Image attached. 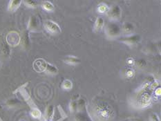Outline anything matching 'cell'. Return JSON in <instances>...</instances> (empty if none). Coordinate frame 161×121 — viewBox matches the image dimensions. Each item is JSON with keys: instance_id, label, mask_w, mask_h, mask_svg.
<instances>
[{"instance_id": "1", "label": "cell", "mask_w": 161, "mask_h": 121, "mask_svg": "<svg viewBox=\"0 0 161 121\" xmlns=\"http://www.w3.org/2000/svg\"><path fill=\"white\" fill-rule=\"evenodd\" d=\"M89 116L92 121H114L115 112L109 104L99 100L90 104Z\"/></svg>"}, {"instance_id": "2", "label": "cell", "mask_w": 161, "mask_h": 121, "mask_svg": "<svg viewBox=\"0 0 161 121\" xmlns=\"http://www.w3.org/2000/svg\"><path fill=\"white\" fill-rule=\"evenodd\" d=\"M152 96L148 93H140L136 98L135 105L137 109H145L152 105Z\"/></svg>"}, {"instance_id": "3", "label": "cell", "mask_w": 161, "mask_h": 121, "mask_svg": "<svg viewBox=\"0 0 161 121\" xmlns=\"http://www.w3.org/2000/svg\"><path fill=\"white\" fill-rule=\"evenodd\" d=\"M121 27L115 22L108 23L105 28L106 36L109 39H115L121 33Z\"/></svg>"}, {"instance_id": "4", "label": "cell", "mask_w": 161, "mask_h": 121, "mask_svg": "<svg viewBox=\"0 0 161 121\" xmlns=\"http://www.w3.org/2000/svg\"><path fill=\"white\" fill-rule=\"evenodd\" d=\"M44 29L51 35H58L61 33L62 29L57 23L53 21L47 20L44 23Z\"/></svg>"}, {"instance_id": "5", "label": "cell", "mask_w": 161, "mask_h": 121, "mask_svg": "<svg viewBox=\"0 0 161 121\" xmlns=\"http://www.w3.org/2000/svg\"><path fill=\"white\" fill-rule=\"evenodd\" d=\"M141 40V37L138 34L130 35V36L122 37L119 39V41H120V42L127 44L129 47L136 46V45H137L140 42Z\"/></svg>"}, {"instance_id": "6", "label": "cell", "mask_w": 161, "mask_h": 121, "mask_svg": "<svg viewBox=\"0 0 161 121\" xmlns=\"http://www.w3.org/2000/svg\"><path fill=\"white\" fill-rule=\"evenodd\" d=\"M122 15V10L120 7L118 5H114L108 9L107 12V16L109 19L112 20L113 22L117 21L120 19Z\"/></svg>"}, {"instance_id": "7", "label": "cell", "mask_w": 161, "mask_h": 121, "mask_svg": "<svg viewBox=\"0 0 161 121\" xmlns=\"http://www.w3.org/2000/svg\"><path fill=\"white\" fill-rule=\"evenodd\" d=\"M20 36L16 31L9 32L6 36V42L9 46L16 47L20 43Z\"/></svg>"}, {"instance_id": "8", "label": "cell", "mask_w": 161, "mask_h": 121, "mask_svg": "<svg viewBox=\"0 0 161 121\" xmlns=\"http://www.w3.org/2000/svg\"><path fill=\"white\" fill-rule=\"evenodd\" d=\"M48 62L42 58H38L34 61L33 67L34 70L38 73L45 72Z\"/></svg>"}, {"instance_id": "9", "label": "cell", "mask_w": 161, "mask_h": 121, "mask_svg": "<svg viewBox=\"0 0 161 121\" xmlns=\"http://www.w3.org/2000/svg\"><path fill=\"white\" fill-rule=\"evenodd\" d=\"M40 21L38 19L37 16L32 15L31 16L29 24H28V31H36L39 29Z\"/></svg>"}, {"instance_id": "10", "label": "cell", "mask_w": 161, "mask_h": 121, "mask_svg": "<svg viewBox=\"0 0 161 121\" xmlns=\"http://www.w3.org/2000/svg\"><path fill=\"white\" fill-rule=\"evenodd\" d=\"M63 62H64L66 64L75 66V65H78L80 64L81 60H80V58H77L75 56H73V55H68V56H66L64 58Z\"/></svg>"}, {"instance_id": "11", "label": "cell", "mask_w": 161, "mask_h": 121, "mask_svg": "<svg viewBox=\"0 0 161 121\" xmlns=\"http://www.w3.org/2000/svg\"><path fill=\"white\" fill-rule=\"evenodd\" d=\"M21 40H20V42L22 43V47L27 49L29 48L30 46V40H29V31L25 30L22 33V37H20Z\"/></svg>"}, {"instance_id": "12", "label": "cell", "mask_w": 161, "mask_h": 121, "mask_svg": "<svg viewBox=\"0 0 161 121\" xmlns=\"http://www.w3.org/2000/svg\"><path fill=\"white\" fill-rule=\"evenodd\" d=\"M22 3V1L20 0H11L9 2L8 6V10L10 12L15 11L19 8L21 3Z\"/></svg>"}, {"instance_id": "13", "label": "cell", "mask_w": 161, "mask_h": 121, "mask_svg": "<svg viewBox=\"0 0 161 121\" xmlns=\"http://www.w3.org/2000/svg\"><path fill=\"white\" fill-rule=\"evenodd\" d=\"M104 25V21L102 17H98L96 19L95 23H94L93 30L95 32H98V31L102 30Z\"/></svg>"}, {"instance_id": "14", "label": "cell", "mask_w": 161, "mask_h": 121, "mask_svg": "<svg viewBox=\"0 0 161 121\" xmlns=\"http://www.w3.org/2000/svg\"><path fill=\"white\" fill-rule=\"evenodd\" d=\"M154 81V78H153V75H149V76H147L144 80H143L142 85L141 86V87H140V89H138L139 91H143L145 88L148 87V86L152 84V83Z\"/></svg>"}, {"instance_id": "15", "label": "cell", "mask_w": 161, "mask_h": 121, "mask_svg": "<svg viewBox=\"0 0 161 121\" xmlns=\"http://www.w3.org/2000/svg\"><path fill=\"white\" fill-rule=\"evenodd\" d=\"M74 121H92L91 120L89 115H86L82 112L75 113L74 116Z\"/></svg>"}, {"instance_id": "16", "label": "cell", "mask_w": 161, "mask_h": 121, "mask_svg": "<svg viewBox=\"0 0 161 121\" xmlns=\"http://www.w3.org/2000/svg\"><path fill=\"white\" fill-rule=\"evenodd\" d=\"M55 113V108L53 105H49L46 109V112H45V117H46L47 120H52L53 118V115Z\"/></svg>"}, {"instance_id": "17", "label": "cell", "mask_w": 161, "mask_h": 121, "mask_svg": "<svg viewBox=\"0 0 161 121\" xmlns=\"http://www.w3.org/2000/svg\"><path fill=\"white\" fill-rule=\"evenodd\" d=\"M134 30V26L130 22H125L121 28V31L125 33H131Z\"/></svg>"}, {"instance_id": "18", "label": "cell", "mask_w": 161, "mask_h": 121, "mask_svg": "<svg viewBox=\"0 0 161 121\" xmlns=\"http://www.w3.org/2000/svg\"><path fill=\"white\" fill-rule=\"evenodd\" d=\"M45 73H47V74H48V75H56V74H58V69L56 68L55 66L51 64L50 63H48V62Z\"/></svg>"}, {"instance_id": "19", "label": "cell", "mask_w": 161, "mask_h": 121, "mask_svg": "<svg viewBox=\"0 0 161 121\" xmlns=\"http://www.w3.org/2000/svg\"><path fill=\"white\" fill-rule=\"evenodd\" d=\"M42 8L47 12H53L55 8L53 3L50 2L49 1H45L42 3Z\"/></svg>"}, {"instance_id": "20", "label": "cell", "mask_w": 161, "mask_h": 121, "mask_svg": "<svg viewBox=\"0 0 161 121\" xmlns=\"http://www.w3.org/2000/svg\"><path fill=\"white\" fill-rule=\"evenodd\" d=\"M62 88L65 91H70L73 88V82L70 80H64L62 83Z\"/></svg>"}, {"instance_id": "21", "label": "cell", "mask_w": 161, "mask_h": 121, "mask_svg": "<svg viewBox=\"0 0 161 121\" xmlns=\"http://www.w3.org/2000/svg\"><path fill=\"white\" fill-rule=\"evenodd\" d=\"M108 9H109L108 6L106 4V3H100V4L97 7V11L100 14H104V13H107Z\"/></svg>"}, {"instance_id": "22", "label": "cell", "mask_w": 161, "mask_h": 121, "mask_svg": "<svg viewBox=\"0 0 161 121\" xmlns=\"http://www.w3.org/2000/svg\"><path fill=\"white\" fill-rule=\"evenodd\" d=\"M6 104L7 106H8L10 107H13L18 105L19 104H20V102L19 100H17V98H10L7 100Z\"/></svg>"}, {"instance_id": "23", "label": "cell", "mask_w": 161, "mask_h": 121, "mask_svg": "<svg viewBox=\"0 0 161 121\" xmlns=\"http://www.w3.org/2000/svg\"><path fill=\"white\" fill-rule=\"evenodd\" d=\"M31 116H32L34 118H40L42 116V113L38 109H33L31 111Z\"/></svg>"}, {"instance_id": "24", "label": "cell", "mask_w": 161, "mask_h": 121, "mask_svg": "<svg viewBox=\"0 0 161 121\" xmlns=\"http://www.w3.org/2000/svg\"><path fill=\"white\" fill-rule=\"evenodd\" d=\"M77 105H78V110L82 111L85 109L86 105V100L84 98H79L78 101H77Z\"/></svg>"}, {"instance_id": "25", "label": "cell", "mask_w": 161, "mask_h": 121, "mask_svg": "<svg viewBox=\"0 0 161 121\" xmlns=\"http://www.w3.org/2000/svg\"><path fill=\"white\" fill-rule=\"evenodd\" d=\"M136 67L139 69H143L146 67L147 66V62L144 60V59H140V60H138L137 61L135 62V63Z\"/></svg>"}, {"instance_id": "26", "label": "cell", "mask_w": 161, "mask_h": 121, "mask_svg": "<svg viewBox=\"0 0 161 121\" xmlns=\"http://www.w3.org/2000/svg\"><path fill=\"white\" fill-rule=\"evenodd\" d=\"M69 109L71 113H75L78 111V105H77V101L71 100L69 104Z\"/></svg>"}, {"instance_id": "27", "label": "cell", "mask_w": 161, "mask_h": 121, "mask_svg": "<svg viewBox=\"0 0 161 121\" xmlns=\"http://www.w3.org/2000/svg\"><path fill=\"white\" fill-rule=\"evenodd\" d=\"M24 3L29 8H36L37 6V2L36 1H32V0H27V1H24Z\"/></svg>"}, {"instance_id": "28", "label": "cell", "mask_w": 161, "mask_h": 121, "mask_svg": "<svg viewBox=\"0 0 161 121\" xmlns=\"http://www.w3.org/2000/svg\"><path fill=\"white\" fill-rule=\"evenodd\" d=\"M2 52H3V54L4 55H10V49L9 45L8 44H3V48H2Z\"/></svg>"}, {"instance_id": "29", "label": "cell", "mask_w": 161, "mask_h": 121, "mask_svg": "<svg viewBox=\"0 0 161 121\" xmlns=\"http://www.w3.org/2000/svg\"><path fill=\"white\" fill-rule=\"evenodd\" d=\"M150 121H160V119L158 114L153 113L150 115Z\"/></svg>"}, {"instance_id": "30", "label": "cell", "mask_w": 161, "mask_h": 121, "mask_svg": "<svg viewBox=\"0 0 161 121\" xmlns=\"http://www.w3.org/2000/svg\"><path fill=\"white\" fill-rule=\"evenodd\" d=\"M125 75L127 78H132L134 75V71L132 69H128L125 73Z\"/></svg>"}, {"instance_id": "31", "label": "cell", "mask_w": 161, "mask_h": 121, "mask_svg": "<svg viewBox=\"0 0 161 121\" xmlns=\"http://www.w3.org/2000/svg\"><path fill=\"white\" fill-rule=\"evenodd\" d=\"M159 85V82H156V81H153L151 85H150V89L151 90H153V89H156L157 88V86Z\"/></svg>"}, {"instance_id": "32", "label": "cell", "mask_w": 161, "mask_h": 121, "mask_svg": "<svg viewBox=\"0 0 161 121\" xmlns=\"http://www.w3.org/2000/svg\"><path fill=\"white\" fill-rule=\"evenodd\" d=\"M127 63L128 64H129V65H134V63H135L134 59L132 58H128L127 60Z\"/></svg>"}, {"instance_id": "33", "label": "cell", "mask_w": 161, "mask_h": 121, "mask_svg": "<svg viewBox=\"0 0 161 121\" xmlns=\"http://www.w3.org/2000/svg\"><path fill=\"white\" fill-rule=\"evenodd\" d=\"M155 96L156 97H159L160 96V88L158 87L155 90Z\"/></svg>"}, {"instance_id": "34", "label": "cell", "mask_w": 161, "mask_h": 121, "mask_svg": "<svg viewBox=\"0 0 161 121\" xmlns=\"http://www.w3.org/2000/svg\"><path fill=\"white\" fill-rule=\"evenodd\" d=\"M47 121H52V120H47Z\"/></svg>"}, {"instance_id": "35", "label": "cell", "mask_w": 161, "mask_h": 121, "mask_svg": "<svg viewBox=\"0 0 161 121\" xmlns=\"http://www.w3.org/2000/svg\"><path fill=\"white\" fill-rule=\"evenodd\" d=\"M21 121H24V120H21Z\"/></svg>"}]
</instances>
